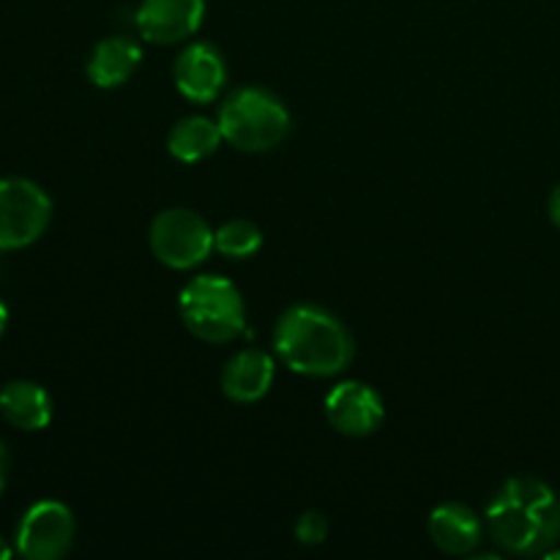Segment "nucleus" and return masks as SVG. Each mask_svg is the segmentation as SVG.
<instances>
[{"label":"nucleus","mask_w":560,"mask_h":560,"mask_svg":"<svg viewBox=\"0 0 560 560\" xmlns=\"http://www.w3.org/2000/svg\"><path fill=\"white\" fill-rule=\"evenodd\" d=\"M490 536L509 556H541L560 545V498L536 476H514L487 506Z\"/></svg>","instance_id":"nucleus-1"},{"label":"nucleus","mask_w":560,"mask_h":560,"mask_svg":"<svg viewBox=\"0 0 560 560\" xmlns=\"http://www.w3.org/2000/svg\"><path fill=\"white\" fill-rule=\"evenodd\" d=\"M273 350L288 370L306 377L339 375L353 361V337L339 317L315 304H295L279 315Z\"/></svg>","instance_id":"nucleus-2"},{"label":"nucleus","mask_w":560,"mask_h":560,"mask_svg":"<svg viewBox=\"0 0 560 560\" xmlns=\"http://www.w3.org/2000/svg\"><path fill=\"white\" fill-rule=\"evenodd\" d=\"M219 129L233 148L244 153H268L290 131V113L277 93L246 85L228 96L219 109Z\"/></svg>","instance_id":"nucleus-3"},{"label":"nucleus","mask_w":560,"mask_h":560,"mask_svg":"<svg viewBox=\"0 0 560 560\" xmlns=\"http://www.w3.org/2000/svg\"><path fill=\"white\" fill-rule=\"evenodd\" d=\"M178 312L184 326L211 345L230 342L246 326L244 295L230 279L217 273H202L186 282L178 295Z\"/></svg>","instance_id":"nucleus-4"},{"label":"nucleus","mask_w":560,"mask_h":560,"mask_svg":"<svg viewBox=\"0 0 560 560\" xmlns=\"http://www.w3.org/2000/svg\"><path fill=\"white\" fill-rule=\"evenodd\" d=\"M153 257L173 271H189L217 249V233L200 213L189 208H167L156 213L148 230Z\"/></svg>","instance_id":"nucleus-5"},{"label":"nucleus","mask_w":560,"mask_h":560,"mask_svg":"<svg viewBox=\"0 0 560 560\" xmlns=\"http://www.w3.org/2000/svg\"><path fill=\"white\" fill-rule=\"evenodd\" d=\"M52 200L27 178H0V252L25 249L49 228Z\"/></svg>","instance_id":"nucleus-6"},{"label":"nucleus","mask_w":560,"mask_h":560,"mask_svg":"<svg viewBox=\"0 0 560 560\" xmlns=\"http://www.w3.org/2000/svg\"><path fill=\"white\" fill-rule=\"evenodd\" d=\"M74 536V514L66 503L38 501L16 528V552L27 560H58L71 550Z\"/></svg>","instance_id":"nucleus-7"},{"label":"nucleus","mask_w":560,"mask_h":560,"mask_svg":"<svg viewBox=\"0 0 560 560\" xmlns=\"http://www.w3.org/2000/svg\"><path fill=\"white\" fill-rule=\"evenodd\" d=\"M326 419L339 435L348 438H366L377 432V427L386 419L383 397L372 386L359 381L337 383L326 394Z\"/></svg>","instance_id":"nucleus-8"},{"label":"nucleus","mask_w":560,"mask_h":560,"mask_svg":"<svg viewBox=\"0 0 560 560\" xmlns=\"http://www.w3.org/2000/svg\"><path fill=\"white\" fill-rule=\"evenodd\" d=\"M206 20V0H142L135 11V27L145 42L167 47L186 42Z\"/></svg>","instance_id":"nucleus-9"},{"label":"nucleus","mask_w":560,"mask_h":560,"mask_svg":"<svg viewBox=\"0 0 560 560\" xmlns=\"http://www.w3.org/2000/svg\"><path fill=\"white\" fill-rule=\"evenodd\" d=\"M173 80L180 96L195 104H208L228 82V63L213 44L195 42L175 60Z\"/></svg>","instance_id":"nucleus-10"},{"label":"nucleus","mask_w":560,"mask_h":560,"mask_svg":"<svg viewBox=\"0 0 560 560\" xmlns=\"http://www.w3.org/2000/svg\"><path fill=\"white\" fill-rule=\"evenodd\" d=\"M273 375H277V364L266 350H241L222 370V392L238 405L260 402L271 392Z\"/></svg>","instance_id":"nucleus-11"},{"label":"nucleus","mask_w":560,"mask_h":560,"mask_svg":"<svg viewBox=\"0 0 560 560\" xmlns=\"http://www.w3.org/2000/svg\"><path fill=\"white\" fill-rule=\"evenodd\" d=\"M427 530H430L432 545L446 556H470L481 545V534H485L479 514L465 503L438 506L430 514Z\"/></svg>","instance_id":"nucleus-12"},{"label":"nucleus","mask_w":560,"mask_h":560,"mask_svg":"<svg viewBox=\"0 0 560 560\" xmlns=\"http://www.w3.org/2000/svg\"><path fill=\"white\" fill-rule=\"evenodd\" d=\"M142 63V47L129 36H109L93 47L88 58V80L96 88L113 91L126 85Z\"/></svg>","instance_id":"nucleus-13"},{"label":"nucleus","mask_w":560,"mask_h":560,"mask_svg":"<svg viewBox=\"0 0 560 560\" xmlns=\"http://www.w3.org/2000/svg\"><path fill=\"white\" fill-rule=\"evenodd\" d=\"M0 413L22 432H42L52 421V397L33 381H11L0 388Z\"/></svg>","instance_id":"nucleus-14"},{"label":"nucleus","mask_w":560,"mask_h":560,"mask_svg":"<svg viewBox=\"0 0 560 560\" xmlns=\"http://www.w3.org/2000/svg\"><path fill=\"white\" fill-rule=\"evenodd\" d=\"M222 129L219 120L206 118V115H189V118L178 120L167 135V151L170 156L178 159L184 164L206 162L208 156L219 151L222 145Z\"/></svg>","instance_id":"nucleus-15"},{"label":"nucleus","mask_w":560,"mask_h":560,"mask_svg":"<svg viewBox=\"0 0 560 560\" xmlns=\"http://www.w3.org/2000/svg\"><path fill=\"white\" fill-rule=\"evenodd\" d=\"M262 233L249 219H230L217 230V252L230 260H249L260 252Z\"/></svg>","instance_id":"nucleus-16"},{"label":"nucleus","mask_w":560,"mask_h":560,"mask_svg":"<svg viewBox=\"0 0 560 560\" xmlns=\"http://www.w3.org/2000/svg\"><path fill=\"white\" fill-rule=\"evenodd\" d=\"M328 536V523L323 514L317 512H304L299 520H295V539L306 547L323 545Z\"/></svg>","instance_id":"nucleus-17"},{"label":"nucleus","mask_w":560,"mask_h":560,"mask_svg":"<svg viewBox=\"0 0 560 560\" xmlns=\"http://www.w3.org/2000/svg\"><path fill=\"white\" fill-rule=\"evenodd\" d=\"M550 219H552V224H556V228L560 230V184L556 186V189H552V195H550Z\"/></svg>","instance_id":"nucleus-18"},{"label":"nucleus","mask_w":560,"mask_h":560,"mask_svg":"<svg viewBox=\"0 0 560 560\" xmlns=\"http://www.w3.org/2000/svg\"><path fill=\"white\" fill-rule=\"evenodd\" d=\"M5 479H9V452H5V446L0 443V495H3Z\"/></svg>","instance_id":"nucleus-19"},{"label":"nucleus","mask_w":560,"mask_h":560,"mask_svg":"<svg viewBox=\"0 0 560 560\" xmlns=\"http://www.w3.org/2000/svg\"><path fill=\"white\" fill-rule=\"evenodd\" d=\"M5 326H9V310H5V304L0 301V337H3Z\"/></svg>","instance_id":"nucleus-20"},{"label":"nucleus","mask_w":560,"mask_h":560,"mask_svg":"<svg viewBox=\"0 0 560 560\" xmlns=\"http://www.w3.org/2000/svg\"><path fill=\"white\" fill-rule=\"evenodd\" d=\"M11 558V547L0 539V560H9Z\"/></svg>","instance_id":"nucleus-21"}]
</instances>
